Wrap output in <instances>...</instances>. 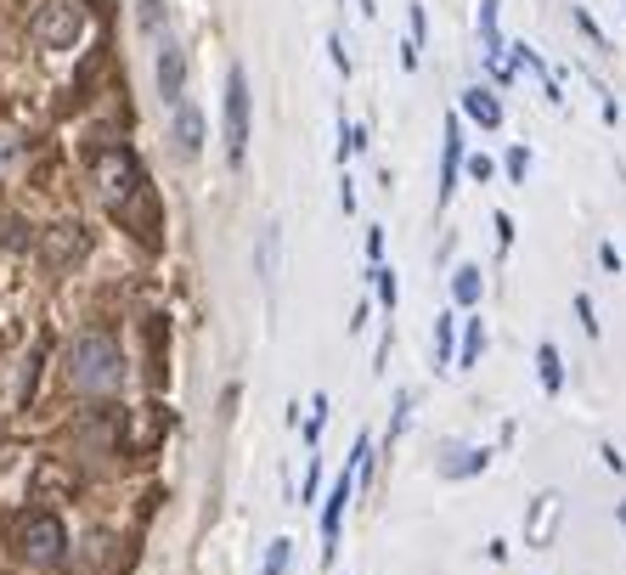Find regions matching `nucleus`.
<instances>
[{
    "label": "nucleus",
    "mask_w": 626,
    "mask_h": 575,
    "mask_svg": "<svg viewBox=\"0 0 626 575\" xmlns=\"http://www.w3.org/2000/svg\"><path fill=\"white\" fill-rule=\"evenodd\" d=\"M124 379V356L108 333H80L69 345V384L80 395H113Z\"/></svg>",
    "instance_id": "f257e3e1"
},
{
    "label": "nucleus",
    "mask_w": 626,
    "mask_h": 575,
    "mask_svg": "<svg viewBox=\"0 0 626 575\" xmlns=\"http://www.w3.org/2000/svg\"><path fill=\"white\" fill-rule=\"evenodd\" d=\"M91 181L119 209V203H130V197L142 192V164H136V153H130V147L103 142V147H91Z\"/></svg>",
    "instance_id": "f03ea898"
},
{
    "label": "nucleus",
    "mask_w": 626,
    "mask_h": 575,
    "mask_svg": "<svg viewBox=\"0 0 626 575\" xmlns=\"http://www.w3.org/2000/svg\"><path fill=\"white\" fill-rule=\"evenodd\" d=\"M28 34H35V46H46V51H74L80 34H85V7L80 0H40Z\"/></svg>",
    "instance_id": "7ed1b4c3"
},
{
    "label": "nucleus",
    "mask_w": 626,
    "mask_h": 575,
    "mask_svg": "<svg viewBox=\"0 0 626 575\" xmlns=\"http://www.w3.org/2000/svg\"><path fill=\"white\" fill-rule=\"evenodd\" d=\"M17 548H23V559L35 570H57L62 559H69V530H62L57 514H28L17 525Z\"/></svg>",
    "instance_id": "20e7f679"
},
{
    "label": "nucleus",
    "mask_w": 626,
    "mask_h": 575,
    "mask_svg": "<svg viewBox=\"0 0 626 575\" xmlns=\"http://www.w3.org/2000/svg\"><path fill=\"white\" fill-rule=\"evenodd\" d=\"M249 153V80H243V68H232L226 74V158L243 164Z\"/></svg>",
    "instance_id": "39448f33"
},
{
    "label": "nucleus",
    "mask_w": 626,
    "mask_h": 575,
    "mask_svg": "<svg viewBox=\"0 0 626 575\" xmlns=\"http://www.w3.org/2000/svg\"><path fill=\"white\" fill-rule=\"evenodd\" d=\"M350 480H356V463H345V474L334 480V496L322 507V559H334V548H339V519H345V502H350Z\"/></svg>",
    "instance_id": "423d86ee"
},
{
    "label": "nucleus",
    "mask_w": 626,
    "mask_h": 575,
    "mask_svg": "<svg viewBox=\"0 0 626 575\" xmlns=\"http://www.w3.org/2000/svg\"><path fill=\"white\" fill-rule=\"evenodd\" d=\"M558 514H565V496H558V491H542V496L531 502V519H525V548H547Z\"/></svg>",
    "instance_id": "0eeeda50"
},
{
    "label": "nucleus",
    "mask_w": 626,
    "mask_h": 575,
    "mask_svg": "<svg viewBox=\"0 0 626 575\" xmlns=\"http://www.w3.org/2000/svg\"><path fill=\"white\" fill-rule=\"evenodd\" d=\"M158 96L170 101V108L186 101V57L176 40H164V51H158Z\"/></svg>",
    "instance_id": "6e6552de"
},
{
    "label": "nucleus",
    "mask_w": 626,
    "mask_h": 575,
    "mask_svg": "<svg viewBox=\"0 0 626 575\" xmlns=\"http://www.w3.org/2000/svg\"><path fill=\"white\" fill-rule=\"evenodd\" d=\"M170 135H176V153L192 158L197 147H204V113H197L192 101H176V124H170Z\"/></svg>",
    "instance_id": "1a4fd4ad"
},
{
    "label": "nucleus",
    "mask_w": 626,
    "mask_h": 575,
    "mask_svg": "<svg viewBox=\"0 0 626 575\" xmlns=\"http://www.w3.org/2000/svg\"><path fill=\"white\" fill-rule=\"evenodd\" d=\"M485 463H491L485 446H452L441 457V480H469V474H485Z\"/></svg>",
    "instance_id": "9d476101"
},
{
    "label": "nucleus",
    "mask_w": 626,
    "mask_h": 575,
    "mask_svg": "<svg viewBox=\"0 0 626 575\" xmlns=\"http://www.w3.org/2000/svg\"><path fill=\"white\" fill-rule=\"evenodd\" d=\"M464 113H469L480 130H497V124H503V101H497V91L469 85V91H464Z\"/></svg>",
    "instance_id": "9b49d317"
},
{
    "label": "nucleus",
    "mask_w": 626,
    "mask_h": 575,
    "mask_svg": "<svg viewBox=\"0 0 626 575\" xmlns=\"http://www.w3.org/2000/svg\"><path fill=\"white\" fill-rule=\"evenodd\" d=\"M457 169H464V130H457V119H446V158H441V203H452V192H457Z\"/></svg>",
    "instance_id": "f8f14e48"
},
{
    "label": "nucleus",
    "mask_w": 626,
    "mask_h": 575,
    "mask_svg": "<svg viewBox=\"0 0 626 575\" xmlns=\"http://www.w3.org/2000/svg\"><path fill=\"white\" fill-rule=\"evenodd\" d=\"M85 254V231L80 226H51V237H46V260L62 271L69 260H80Z\"/></svg>",
    "instance_id": "ddd939ff"
},
{
    "label": "nucleus",
    "mask_w": 626,
    "mask_h": 575,
    "mask_svg": "<svg viewBox=\"0 0 626 575\" xmlns=\"http://www.w3.org/2000/svg\"><path fill=\"white\" fill-rule=\"evenodd\" d=\"M480 46H485L491 62H497V74L508 80V68H503V34H497V0H480Z\"/></svg>",
    "instance_id": "4468645a"
},
{
    "label": "nucleus",
    "mask_w": 626,
    "mask_h": 575,
    "mask_svg": "<svg viewBox=\"0 0 626 575\" xmlns=\"http://www.w3.org/2000/svg\"><path fill=\"white\" fill-rule=\"evenodd\" d=\"M480 294H485V277H480V265H464L452 277V299L457 304H480Z\"/></svg>",
    "instance_id": "2eb2a0df"
},
{
    "label": "nucleus",
    "mask_w": 626,
    "mask_h": 575,
    "mask_svg": "<svg viewBox=\"0 0 626 575\" xmlns=\"http://www.w3.org/2000/svg\"><path fill=\"white\" fill-rule=\"evenodd\" d=\"M480 356H485V327H480V322H464V350H457L452 361H457V367H474Z\"/></svg>",
    "instance_id": "dca6fc26"
},
{
    "label": "nucleus",
    "mask_w": 626,
    "mask_h": 575,
    "mask_svg": "<svg viewBox=\"0 0 626 575\" xmlns=\"http://www.w3.org/2000/svg\"><path fill=\"white\" fill-rule=\"evenodd\" d=\"M537 367H542V390L558 395V384H565V367H558V350H553V345L537 350Z\"/></svg>",
    "instance_id": "f3484780"
},
{
    "label": "nucleus",
    "mask_w": 626,
    "mask_h": 575,
    "mask_svg": "<svg viewBox=\"0 0 626 575\" xmlns=\"http://www.w3.org/2000/svg\"><path fill=\"white\" fill-rule=\"evenodd\" d=\"M452 338H457V316H435V367H452Z\"/></svg>",
    "instance_id": "a211bd4d"
},
{
    "label": "nucleus",
    "mask_w": 626,
    "mask_h": 575,
    "mask_svg": "<svg viewBox=\"0 0 626 575\" xmlns=\"http://www.w3.org/2000/svg\"><path fill=\"white\" fill-rule=\"evenodd\" d=\"M136 17H142L147 34H164V28H170V12H164V0H136Z\"/></svg>",
    "instance_id": "6ab92c4d"
},
{
    "label": "nucleus",
    "mask_w": 626,
    "mask_h": 575,
    "mask_svg": "<svg viewBox=\"0 0 626 575\" xmlns=\"http://www.w3.org/2000/svg\"><path fill=\"white\" fill-rule=\"evenodd\" d=\"M288 559H293V541H288V536H277L272 548H266V564H260V575H282V570H288Z\"/></svg>",
    "instance_id": "aec40b11"
},
{
    "label": "nucleus",
    "mask_w": 626,
    "mask_h": 575,
    "mask_svg": "<svg viewBox=\"0 0 626 575\" xmlns=\"http://www.w3.org/2000/svg\"><path fill=\"white\" fill-rule=\"evenodd\" d=\"M373 288H378V304H384V311H395L401 288H395V271H389V265H378V271H373Z\"/></svg>",
    "instance_id": "412c9836"
},
{
    "label": "nucleus",
    "mask_w": 626,
    "mask_h": 575,
    "mask_svg": "<svg viewBox=\"0 0 626 575\" xmlns=\"http://www.w3.org/2000/svg\"><path fill=\"white\" fill-rule=\"evenodd\" d=\"M260 277H266V283L277 277V226L260 237Z\"/></svg>",
    "instance_id": "4be33fe9"
},
{
    "label": "nucleus",
    "mask_w": 626,
    "mask_h": 575,
    "mask_svg": "<svg viewBox=\"0 0 626 575\" xmlns=\"http://www.w3.org/2000/svg\"><path fill=\"white\" fill-rule=\"evenodd\" d=\"M361 147H368V130H361V124H339V158L361 153Z\"/></svg>",
    "instance_id": "5701e85b"
},
{
    "label": "nucleus",
    "mask_w": 626,
    "mask_h": 575,
    "mask_svg": "<svg viewBox=\"0 0 626 575\" xmlns=\"http://www.w3.org/2000/svg\"><path fill=\"white\" fill-rule=\"evenodd\" d=\"M322 418H327V395H316V400H311V418H305V440H316V434H322Z\"/></svg>",
    "instance_id": "b1692460"
},
{
    "label": "nucleus",
    "mask_w": 626,
    "mask_h": 575,
    "mask_svg": "<svg viewBox=\"0 0 626 575\" xmlns=\"http://www.w3.org/2000/svg\"><path fill=\"white\" fill-rule=\"evenodd\" d=\"M0 249H23V226L17 220H0Z\"/></svg>",
    "instance_id": "393cba45"
},
{
    "label": "nucleus",
    "mask_w": 626,
    "mask_h": 575,
    "mask_svg": "<svg viewBox=\"0 0 626 575\" xmlns=\"http://www.w3.org/2000/svg\"><path fill=\"white\" fill-rule=\"evenodd\" d=\"M423 34H430V17H423V7H418V0H412V51L423 46Z\"/></svg>",
    "instance_id": "a878e982"
},
{
    "label": "nucleus",
    "mask_w": 626,
    "mask_h": 575,
    "mask_svg": "<svg viewBox=\"0 0 626 575\" xmlns=\"http://www.w3.org/2000/svg\"><path fill=\"white\" fill-rule=\"evenodd\" d=\"M525 169H531V153L514 147V153H508V176H514V181H525Z\"/></svg>",
    "instance_id": "bb28decb"
},
{
    "label": "nucleus",
    "mask_w": 626,
    "mask_h": 575,
    "mask_svg": "<svg viewBox=\"0 0 626 575\" xmlns=\"http://www.w3.org/2000/svg\"><path fill=\"white\" fill-rule=\"evenodd\" d=\"M576 316H581V327H587V333H599V322H592V299H587V294L576 299Z\"/></svg>",
    "instance_id": "cd10ccee"
},
{
    "label": "nucleus",
    "mask_w": 626,
    "mask_h": 575,
    "mask_svg": "<svg viewBox=\"0 0 626 575\" xmlns=\"http://www.w3.org/2000/svg\"><path fill=\"white\" fill-rule=\"evenodd\" d=\"M469 176H474V181H491V158H485V153L469 158Z\"/></svg>",
    "instance_id": "c85d7f7f"
},
{
    "label": "nucleus",
    "mask_w": 626,
    "mask_h": 575,
    "mask_svg": "<svg viewBox=\"0 0 626 575\" xmlns=\"http://www.w3.org/2000/svg\"><path fill=\"white\" fill-rule=\"evenodd\" d=\"M621 525H626V507H621Z\"/></svg>",
    "instance_id": "c756f323"
}]
</instances>
